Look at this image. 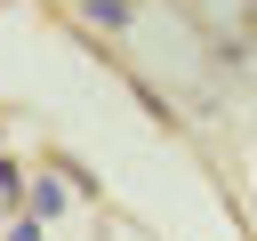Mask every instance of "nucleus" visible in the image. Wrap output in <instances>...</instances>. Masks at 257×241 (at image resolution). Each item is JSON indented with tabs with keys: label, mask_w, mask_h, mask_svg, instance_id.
Listing matches in <instances>:
<instances>
[{
	"label": "nucleus",
	"mask_w": 257,
	"mask_h": 241,
	"mask_svg": "<svg viewBox=\"0 0 257 241\" xmlns=\"http://www.w3.org/2000/svg\"><path fill=\"white\" fill-rule=\"evenodd\" d=\"M80 16H88L96 32H128V24H137V0H80Z\"/></svg>",
	"instance_id": "nucleus-1"
},
{
	"label": "nucleus",
	"mask_w": 257,
	"mask_h": 241,
	"mask_svg": "<svg viewBox=\"0 0 257 241\" xmlns=\"http://www.w3.org/2000/svg\"><path fill=\"white\" fill-rule=\"evenodd\" d=\"M24 201H32V217H40V225H48V217H64V185H56V177H40Z\"/></svg>",
	"instance_id": "nucleus-2"
},
{
	"label": "nucleus",
	"mask_w": 257,
	"mask_h": 241,
	"mask_svg": "<svg viewBox=\"0 0 257 241\" xmlns=\"http://www.w3.org/2000/svg\"><path fill=\"white\" fill-rule=\"evenodd\" d=\"M24 193H32V185H24V169H16V161H8V153H0V201H8V209H16V201H24Z\"/></svg>",
	"instance_id": "nucleus-3"
},
{
	"label": "nucleus",
	"mask_w": 257,
	"mask_h": 241,
	"mask_svg": "<svg viewBox=\"0 0 257 241\" xmlns=\"http://www.w3.org/2000/svg\"><path fill=\"white\" fill-rule=\"evenodd\" d=\"M8 241H40V217H16V225H8Z\"/></svg>",
	"instance_id": "nucleus-4"
}]
</instances>
